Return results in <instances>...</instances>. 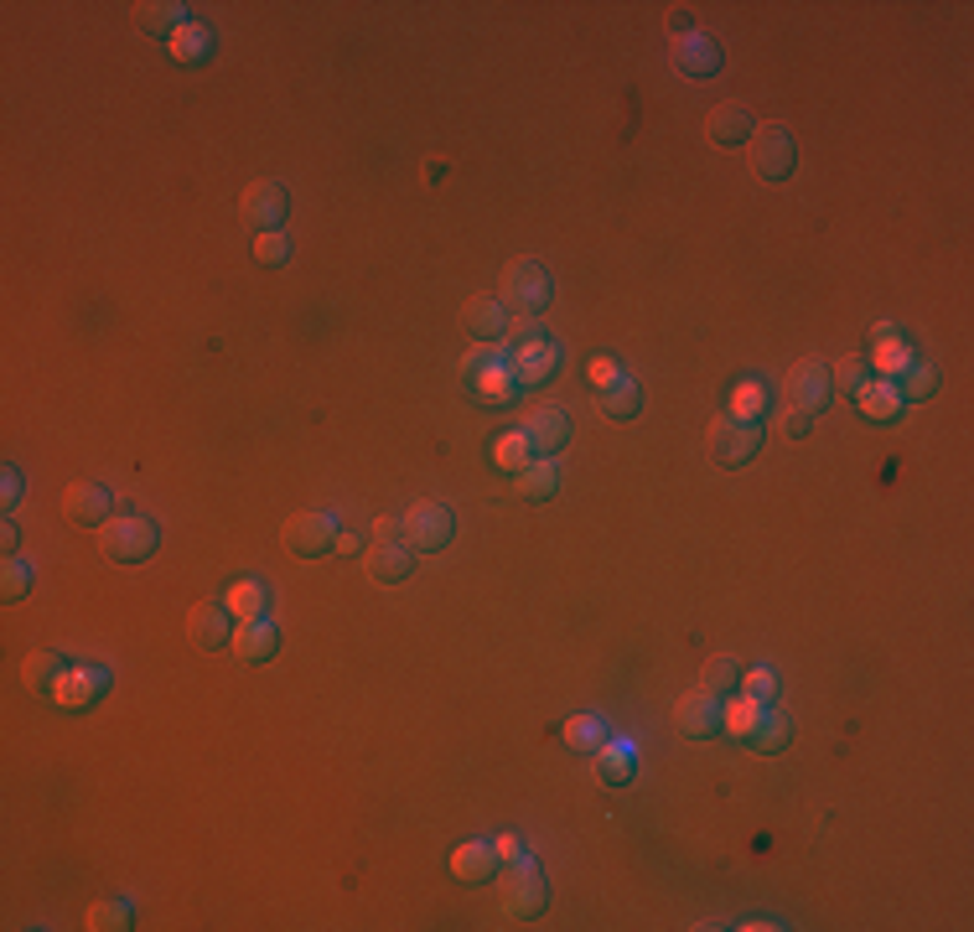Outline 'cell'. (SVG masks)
Returning <instances> with one entry per match:
<instances>
[{
  "instance_id": "8fae6325",
  "label": "cell",
  "mask_w": 974,
  "mask_h": 932,
  "mask_svg": "<svg viewBox=\"0 0 974 932\" xmlns=\"http://www.w3.org/2000/svg\"><path fill=\"white\" fill-rule=\"evenodd\" d=\"M286 213H291V197H286L280 182H255L244 192V223L259 228V234H275L286 223Z\"/></svg>"
},
{
  "instance_id": "7402d4cb",
  "label": "cell",
  "mask_w": 974,
  "mask_h": 932,
  "mask_svg": "<svg viewBox=\"0 0 974 932\" xmlns=\"http://www.w3.org/2000/svg\"><path fill=\"white\" fill-rule=\"evenodd\" d=\"M462 326L478 342H497L503 326H509V306L497 301V296H472V301L462 306Z\"/></svg>"
},
{
  "instance_id": "5bb4252c",
  "label": "cell",
  "mask_w": 974,
  "mask_h": 932,
  "mask_svg": "<svg viewBox=\"0 0 974 932\" xmlns=\"http://www.w3.org/2000/svg\"><path fill=\"white\" fill-rule=\"evenodd\" d=\"M674 726H679V736H695V741L716 736L720 730V699L705 695V689L679 695V705H674Z\"/></svg>"
},
{
  "instance_id": "836d02e7",
  "label": "cell",
  "mask_w": 974,
  "mask_h": 932,
  "mask_svg": "<svg viewBox=\"0 0 974 932\" xmlns=\"http://www.w3.org/2000/svg\"><path fill=\"white\" fill-rule=\"evenodd\" d=\"M891 389H897L902 405H923V399H933V389H939V373L928 368V363H912L902 378H891Z\"/></svg>"
},
{
  "instance_id": "ab89813d",
  "label": "cell",
  "mask_w": 974,
  "mask_h": 932,
  "mask_svg": "<svg viewBox=\"0 0 974 932\" xmlns=\"http://www.w3.org/2000/svg\"><path fill=\"white\" fill-rule=\"evenodd\" d=\"M255 259L265 270H280V265H291V238L286 228H275V234H259L255 238Z\"/></svg>"
},
{
  "instance_id": "ba28073f",
  "label": "cell",
  "mask_w": 974,
  "mask_h": 932,
  "mask_svg": "<svg viewBox=\"0 0 974 932\" xmlns=\"http://www.w3.org/2000/svg\"><path fill=\"white\" fill-rule=\"evenodd\" d=\"M747 151H752V171L762 176V182H788V176H793V161H799V151H793V136H788L783 125H768V130H757V136L747 140Z\"/></svg>"
},
{
  "instance_id": "3957f363",
  "label": "cell",
  "mask_w": 974,
  "mask_h": 932,
  "mask_svg": "<svg viewBox=\"0 0 974 932\" xmlns=\"http://www.w3.org/2000/svg\"><path fill=\"white\" fill-rule=\"evenodd\" d=\"M99 549L115 565H140V559H151L156 555V544H161V528L151 524V518H140V513H120V518H109V524H99Z\"/></svg>"
},
{
  "instance_id": "30bf717a",
  "label": "cell",
  "mask_w": 974,
  "mask_h": 932,
  "mask_svg": "<svg viewBox=\"0 0 974 932\" xmlns=\"http://www.w3.org/2000/svg\"><path fill=\"white\" fill-rule=\"evenodd\" d=\"M104 689H109V668H94V663H84V668H63V678L52 684V705H63V710H88Z\"/></svg>"
},
{
  "instance_id": "e575fe53",
  "label": "cell",
  "mask_w": 974,
  "mask_h": 932,
  "mask_svg": "<svg viewBox=\"0 0 974 932\" xmlns=\"http://www.w3.org/2000/svg\"><path fill=\"white\" fill-rule=\"evenodd\" d=\"M726 415H731V420H762V415H768V389H762V384H757V378H741V384H736L731 389V405H726Z\"/></svg>"
},
{
  "instance_id": "d4e9b609",
  "label": "cell",
  "mask_w": 974,
  "mask_h": 932,
  "mask_svg": "<svg viewBox=\"0 0 974 932\" xmlns=\"http://www.w3.org/2000/svg\"><path fill=\"white\" fill-rule=\"evenodd\" d=\"M223 607H228L234 622H259L265 607H270V591H265L259 580H234V586L223 591Z\"/></svg>"
},
{
  "instance_id": "74e56055",
  "label": "cell",
  "mask_w": 974,
  "mask_h": 932,
  "mask_svg": "<svg viewBox=\"0 0 974 932\" xmlns=\"http://www.w3.org/2000/svg\"><path fill=\"white\" fill-rule=\"evenodd\" d=\"M601 741H607V726H601L597 715H570L565 720V746L570 751H597Z\"/></svg>"
},
{
  "instance_id": "5b68a950",
  "label": "cell",
  "mask_w": 974,
  "mask_h": 932,
  "mask_svg": "<svg viewBox=\"0 0 974 932\" xmlns=\"http://www.w3.org/2000/svg\"><path fill=\"white\" fill-rule=\"evenodd\" d=\"M451 534H457V518H451V508H446L441 497H420V503L405 508V544H410L415 555H436V549H446Z\"/></svg>"
},
{
  "instance_id": "ffe728a7",
  "label": "cell",
  "mask_w": 974,
  "mask_h": 932,
  "mask_svg": "<svg viewBox=\"0 0 974 932\" xmlns=\"http://www.w3.org/2000/svg\"><path fill=\"white\" fill-rule=\"evenodd\" d=\"M591 772H597L601 788H628L633 772H638L633 741H601L597 751H591Z\"/></svg>"
},
{
  "instance_id": "7dc6e473",
  "label": "cell",
  "mask_w": 974,
  "mask_h": 932,
  "mask_svg": "<svg viewBox=\"0 0 974 932\" xmlns=\"http://www.w3.org/2000/svg\"><path fill=\"white\" fill-rule=\"evenodd\" d=\"M617 378H622V363H617V357H591V384H597V389H607V384H617Z\"/></svg>"
},
{
  "instance_id": "8d00e7d4",
  "label": "cell",
  "mask_w": 974,
  "mask_h": 932,
  "mask_svg": "<svg viewBox=\"0 0 974 932\" xmlns=\"http://www.w3.org/2000/svg\"><path fill=\"white\" fill-rule=\"evenodd\" d=\"M493 461L497 467H503V472H524V467H529L534 461V446H529V436H524V430H513V436H497L493 441Z\"/></svg>"
},
{
  "instance_id": "4316f807",
  "label": "cell",
  "mask_w": 974,
  "mask_h": 932,
  "mask_svg": "<svg viewBox=\"0 0 974 932\" xmlns=\"http://www.w3.org/2000/svg\"><path fill=\"white\" fill-rule=\"evenodd\" d=\"M597 409L607 415V420H633L638 409H643V394H638V384L622 373L617 384H607V389H597Z\"/></svg>"
},
{
  "instance_id": "9a60e30c",
  "label": "cell",
  "mask_w": 974,
  "mask_h": 932,
  "mask_svg": "<svg viewBox=\"0 0 974 932\" xmlns=\"http://www.w3.org/2000/svg\"><path fill=\"white\" fill-rule=\"evenodd\" d=\"M705 136H710V146H720V151H736V146H747V140L757 136V125H752V115H747V104H716L710 119H705Z\"/></svg>"
},
{
  "instance_id": "8992f818",
  "label": "cell",
  "mask_w": 974,
  "mask_h": 932,
  "mask_svg": "<svg viewBox=\"0 0 974 932\" xmlns=\"http://www.w3.org/2000/svg\"><path fill=\"white\" fill-rule=\"evenodd\" d=\"M757 451H762V425L731 420V415H720V420L710 425V461H716V467L736 472V467H747Z\"/></svg>"
},
{
  "instance_id": "60d3db41",
  "label": "cell",
  "mask_w": 974,
  "mask_h": 932,
  "mask_svg": "<svg viewBox=\"0 0 974 932\" xmlns=\"http://www.w3.org/2000/svg\"><path fill=\"white\" fill-rule=\"evenodd\" d=\"M32 591V565L17 555H6V570H0V596L6 601H21V596Z\"/></svg>"
},
{
  "instance_id": "52a82bcc",
  "label": "cell",
  "mask_w": 974,
  "mask_h": 932,
  "mask_svg": "<svg viewBox=\"0 0 974 932\" xmlns=\"http://www.w3.org/2000/svg\"><path fill=\"white\" fill-rule=\"evenodd\" d=\"M783 394H788V405H793V409H804V415H814V420H820V409L835 399V378H829V368H824L820 357H804V363H793V368H788Z\"/></svg>"
},
{
  "instance_id": "277c9868",
  "label": "cell",
  "mask_w": 974,
  "mask_h": 932,
  "mask_svg": "<svg viewBox=\"0 0 974 932\" xmlns=\"http://www.w3.org/2000/svg\"><path fill=\"white\" fill-rule=\"evenodd\" d=\"M497 301L513 306L518 317H539V311L555 301V286H549L545 265H534V259H513L509 270H503V290H497Z\"/></svg>"
},
{
  "instance_id": "484cf974",
  "label": "cell",
  "mask_w": 974,
  "mask_h": 932,
  "mask_svg": "<svg viewBox=\"0 0 974 932\" xmlns=\"http://www.w3.org/2000/svg\"><path fill=\"white\" fill-rule=\"evenodd\" d=\"M63 668H68V663L57 658L52 647H36V653H26V663H21V684H26L32 695H52V684L63 678Z\"/></svg>"
},
{
  "instance_id": "f907efd6",
  "label": "cell",
  "mask_w": 974,
  "mask_h": 932,
  "mask_svg": "<svg viewBox=\"0 0 974 932\" xmlns=\"http://www.w3.org/2000/svg\"><path fill=\"white\" fill-rule=\"evenodd\" d=\"M17 503H21V472L6 467V508H17Z\"/></svg>"
},
{
  "instance_id": "4dcf8cb0",
  "label": "cell",
  "mask_w": 974,
  "mask_h": 932,
  "mask_svg": "<svg viewBox=\"0 0 974 932\" xmlns=\"http://www.w3.org/2000/svg\"><path fill=\"white\" fill-rule=\"evenodd\" d=\"M762 710H768V705H757L752 695H726V705H720V730H726V736H736V741H747Z\"/></svg>"
},
{
  "instance_id": "44dd1931",
  "label": "cell",
  "mask_w": 974,
  "mask_h": 932,
  "mask_svg": "<svg viewBox=\"0 0 974 932\" xmlns=\"http://www.w3.org/2000/svg\"><path fill=\"white\" fill-rule=\"evenodd\" d=\"M109 508H115V497L99 482H73L68 497H63V513L73 524H109Z\"/></svg>"
},
{
  "instance_id": "ee69618b",
  "label": "cell",
  "mask_w": 974,
  "mask_h": 932,
  "mask_svg": "<svg viewBox=\"0 0 974 932\" xmlns=\"http://www.w3.org/2000/svg\"><path fill=\"white\" fill-rule=\"evenodd\" d=\"M503 338H509V353H518V347H539V342H549L545 332H539V317H518V322L503 326Z\"/></svg>"
},
{
  "instance_id": "603a6c76",
  "label": "cell",
  "mask_w": 974,
  "mask_h": 932,
  "mask_svg": "<svg viewBox=\"0 0 974 932\" xmlns=\"http://www.w3.org/2000/svg\"><path fill=\"white\" fill-rule=\"evenodd\" d=\"M228 647H234L244 663H270L275 653H280V628H270L265 617H259V622H239Z\"/></svg>"
},
{
  "instance_id": "f1b7e54d",
  "label": "cell",
  "mask_w": 974,
  "mask_h": 932,
  "mask_svg": "<svg viewBox=\"0 0 974 932\" xmlns=\"http://www.w3.org/2000/svg\"><path fill=\"white\" fill-rule=\"evenodd\" d=\"M513 492H518V497H529V503H549V497L560 492V472H555L549 461H529L524 472L513 476Z\"/></svg>"
},
{
  "instance_id": "681fc988",
  "label": "cell",
  "mask_w": 974,
  "mask_h": 932,
  "mask_svg": "<svg viewBox=\"0 0 974 932\" xmlns=\"http://www.w3.org/2000/svg\"><path fill=\"white\" fill-rule=\"evenodd\" d=\"M332 549L353 559V555H363V539H358V534H347V528H338V544H332Z\"/></svg>"
},
{
  "instance_id": "83f0119b",
  "label": "cell",
  "mask_w": 974,
  "mask_h": 932,
  "mask_svg": "<svg viewBox=\"0 0 974 932\" xmlns=\"http://www.w3.org/2000/svg\"><path fill=\"white\" fill-rule=\"evenodd\" d=\"M171 57H176V63H188V68L207 63V57H213V32H207L203 21H188V26H176V36H171Z\"/></svg>"
},
{
  "instance_id": "6da1fadb",
  "label": "cell",
  "mask_w": 974,
  "mask_h": 932,
  "mask_svg": "<svg viewBox=\"0 0 974 932\" xmlns=\"http://www.w3.org/2000/svg\"><path fill=\"white\" fill-rule=\"evenodd\" d=\"M467 384H472V399L488 409H503L518 399V378L509 368V347H497V342H478L462 363Z\"/></svg>"
},
{
  "instance_id": "d6986e66",
  "label": "cell",
  "mask_w": 974,
  "mask_h": 932,
  "mask_svg": "<svg viewBox=\"0 0 974 932\" xmlns=\"http://www.w3.org/2000/svg\"><path fill=\"white\" fill-rule=\"evenodd\" d=\"M674 63H679L684 78H710V73H720V47H716V36H705V32H684L679 42H674Z\"/></svg>"
},
{
  "instance_id": "7c38bea8",
  "label": "cell",
  "mask_w": 974,
  "mask_h": 932,
  "mask_svg": "<svg viewBox=\"0 0 974 932\" xmlns=\"http://www.w3.org/2000/svg\"><path fill=\"white\" fill-rule=\"evenodd\" d=\"M524 436H529L534 457H555L570 446V415L560 405H534L529 420H524Z\"/></svg>"
},
{
  "instance_id": "d6a6232c",
  "label": "cell",
  "mask_w": 974,
  "mask_h": 932,
  "mask_svg": "<svg viewBox=\"0 0 974 932\" xmlns=\"http://www.w3.org/2000/svg\"><path fill=\"white\" fill-rule=\"evenodd\" d=\"M918 357H912V347H907V338L897 332V338L887 342H876V353H871V373H881V378H902L907 368H912Z\"/></svg>"
},
{
  "instance_id": "c3c4849f",
  "label": "cell",
  "mask_w": 974,
  "mask_h": 932,
  "mask_svg": "<svg viewBox=\"0 0 974 932\" xmlns=\"http://www.w3.org/2000/svg\"><path fill=\"white\" fill-rule=\"evenodd\" d=\"M493 849H497V865H509V860H518V855H524V849H518V834H497Z\"/></svg>"
},
{
  "instance_id": "7a4b0ae2",
  "label": "cell",
  "mask_w": 974,
  "mask_h": 932,
  "mask_svg": "<svg viewBox=\"0 0 974 932\" xmlns=\"http://www.w3.org/2000/svg\"><path fill=\"white\" fill-rule=\"evenodd\" d=\"M493 886H497V901H503V912H509V917H524V922L545 912V901H549V886H545V876H539V865H534L529 855L509 860V870H497Z\"/></svg>"
},
{
  "instance_id": "816d5d0a",
  "label": "cell",
  "mask_w": 974,
  "mask_h": 932,
  "mask_svg": "<svg viewBox=\"0 0 974 932\" xmlns=\"http://www.w3.org/2000/svg\"><path fill=\"white\" fill-rule=\"evenodd\" d=\"M0 544H6V555H17V549H21V528H17V518H6V528H0Z\"/></svg>"
},
{
  "instance_id": "f35d334b",
  "label": "cell",
  "mask_w": 974,
  "mask_h": 932,
  "mask_svg": "<svg viewBox=\"0 0 974 932\" xmlns=\"http://www.w3.org/2000/svg\"><path fill=\"white\" fill-rule=\"evenodd\" d=\"M829 378H835L839 394L860 399V394H866V384H871V363H866V357H845L839 368H829Z\"/></svg>"
},
{
  "instance_id": "e0dca14e",
  "label": "cell",
  "mask_w": 974,
  "mask_h": 932,
  "mask_svg": "<svg viewBox=\"0 0 974 932\" xmlns=\"http://www.w3.org/2000/svg\"><path fill=\"white\" fill-rule=\"evenodd\" d=\"M451 876L467 886H488L497 876V849L488 839H467V845L451 849Z\"/></svg>"
},
{
  "instance_id": "1f68e13d",
  "label": "cell",
  "mask_w": 974,
  "mask_h": 932,
  "mask_svg": "<svg viewBox=\"0 0 974 932\" xmlns=\"http://www.w3.org/2000/svg\"><path fill=\"white\" fill-rule=\"evenodd\" d=\"M188 6H176V0H146V6H136V21H140V32H151V36H176V26H188V17H182Z\"/></svg>"
},
{
  "instance_id": "bcb514c9",
  "label": "cell",
  "mask_w": 974,
  "mask_h": 932,
  "mask_svg": "<svg viewBox=\"0 0 974 932\" xmlns=\"http://www.w3.org/2000/svg\"><path fill=\"white\" fill-rule=\"evenodd\" d=\"M374 544H405V518H394V513L374 518Z\"/></svg>"
},
{
  "instance_id": "9c48e42d",
  "label": "cell",
  "mask_w": 974,
  "mask_h": 932,
  "mask_svg": "<svg viewBox=\"0 0 974 932\" xmlns=\"http://www.w3.org/2000/svg\"><path fill=\"white\" fill-rule=\"evenodd\" d=\"M332 544H338V524H332V513H322V508L296 513L291 524H286V549H291L296 559H317V555H327Z\"/></svg>"
},
{
  "instance_id": "2e32d148",
  "label": "cell",
  "mask_w": 974,
  "mask_h": 932,
  "mask_svg": "<svg viewBox=\"0 0 974 932\" xmlns=\"http://www.w3.org/2000/svg\"><path fill=\"white\" fill-rule=\"evenodd\" d=\"M509 368H513V378H518V389H539V384H549L555 368H560V347H555V342L518 347V353H509Z\"/></svg>"
},
{
  "instance_id": "4fadbf2b",
  "label": "cell",
  "mask_w": 974,
  "mask_h": 932,
  "mask_svg": "<svg viewBox=\"0 0 974 932\" xmlns=\"http://www.w3.org/2000/svg\"><path fill=\"white\" fill-rule=\"evenodd\" d=\"M234 617H228V607L223 601H197V607L188 611V638L197 647H228L234 643Z\"/></svg>"
},
{
  "instance_id": "b9f144b4",
  "label": "cell",
  "mask_w": 974,
  "mask_h": 932,
  "mask_svg": "<svg viewBox=\"0 0 974 932\" xmlns=\"http://www.w3.org/2000/svg\"><path fill=\"white\" fill-rule=\"evenodd\" d=\"M88 928L94 932H125L130 928V907H125V901H99V907L88 912Z\"/></svg>"
},
{
  "instance_id": "f6af8a7d",
  "label": "cell",
  "mask_w": 974,
  "mask_h": 932,
  "mask_svg": "<svg viewBox=\"0 0 974 932\" xmlns=\"http://www.w3.org/2000/svg\"><path fill=\"white\" fill-rule=\"evenodd\" d=\"M809 430H814V415H804V409L788 405L783 409V436H788V441H804Z\"/></svg>"
},
{
  "instance_id": "d590c367",
  "label": "cell",
  "mask_w": 974,
  "mask_h": 932,
  "mask_svg": "<svg viewBox=\"0 0 974 932\" xmlns=\"http://www.w3.org/2000/svg\"><path fill=\"white\" fill-rule=\"evenodd\" d=\"M855 405H860V415H871V420H897V415H902V399H897V389H891V378H881V384H866V394H860V399H855Z\"/></svg>"
},
{
  "instance_id": "cb8c5ba5",
  "label": "cell",
  "mask_w": 974,
  "mask_h": 932,
  "mask_svg": "<svg viewBox=\"0 0 974 932\" xmlns=\"http://www.w3.org/2000/svg\"><path fill=\"white\" fill-rule=\"evenodd\" d=\"M747 741H752V751H762V757H778V751L793 741V720H788L778 705H768V710L757 715V726H752Z\"/></svg>"
},
{
  "instance_id": "7bdbcfd3",
  "label": "cell",
  "mask_w": 974,
  "mask_h": 932,
  "mask_svg": "<svg viewBox=\"0 0 974 932\" xmlns=\"http://www.w3.org/2000/svg\"><path fill=\"white\" fill-rule=\"evenodd\" d=\"M741 689H747L757 705H778V674H772V668H747V674H741Z\"/></svg>"
},
{
  "instance_id": "f5cc1de1",
  "label": "cell",
  "mask_w": 974,
  "mask_h": 932,
  "mask_svg": "<svg viewBox=\"0 0 974 932\" xmlns=\"http://www.w3.org/2000/svg\"><path fill=\"white\" fill-rule=\"evenodd\" d=\"M897 332H902L897 322H876V326H871V342H887V338H897Z\"/></svg>"
},
{
  "instance_id": "f546056e",
  "label": "cell",
  "mask_w": 974,
  "mask_h": 932,
  "mask_svg": "<svg viewBox=\"0 0 974 932\" xmlns=\"http://www.w3.org/2000/svg\"><path fill=\"white\" fill-rule=\"evenodd\" d=\"M741 658H731V653H716V658L705 663V674H700V689L705 695H716V699H726V695H736L741 689Z\"/></svg>"
},
{
  "instance_id": "ac0fdd59",
  "label": "cell",
  "mask_w": 974,
  "mask_h": 932,
  "mask_svg": "<svg viewBox=\"0 0 974 932\" xmlns=\"http://www.w3.org/2000/svg\"><path fill=\"white\" fill-rule=\"evenodd\" d=\"M363 570H368L378 586H399V580H410V570H415V549H405V544H368V549H363Z\"/></svg>"
}]
</instances>
